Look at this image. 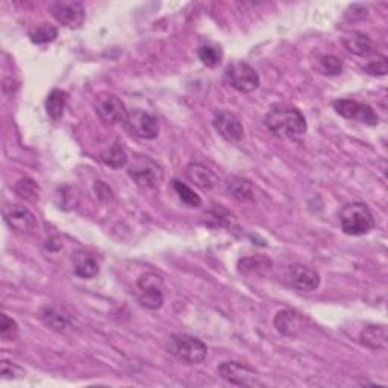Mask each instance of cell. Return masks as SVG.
<instances>
[{"label": "cell", "instance_id": "cell-1", "mask_svg": "<svg viewBox=\"0 0 388 388\" xmlns=\"http://www.w3.org/2000/svg\"><path fill=\"white\" fill-rule=\"evenodd\" d=\"M265 125L270 132L285 140H299L306 134V120L296 108H273L265 115Z\"/></svg>", "mask_w": 388, "mask_h": 388}, {"label": "cell", "instance_id": "cell-2", "mask_svg": "<svg viewBox=\"0 0 388 388\" xmlns=\"http://www.w3.org/2000/svg\"><path fill=\"white\" fill-rule=\"evenodd\" d=\"M340 223L344 234L360 237L375 227V217L364 204H349L340 213Z\"/></svg>", "mask_w": 388, "mask_h": 388}, {"label": "cell", "instance_id": "cell-3", "mask_svg": "<svg viewBox=\"0 0 388 388\" xmlns=\"http://www.w3.org/2000/svg\"><path fill=\"white\" fill-rule=\"evenodd\" d=\"M168 351H170L179 361L190 365H197L206 360L208 347L199 340L197 337L187 334H176L168 342Z\"/></svg>", "mask_w": 388, "mask_h": 388}, {"label": "cell", "instance_id": "cell-4", "mask_svg": "<svg viewBox=\"0 0 388 388\" xmlns=\"http://www.w3.org/2000/svg\"><path fill=\"white\" fill-rule=\"evenodd\" d=\"M223 81L238 93H252L260 87V76L256 70L243 61H235L225 68Z\"/></svg>", "mask_w": 388, "mask_h": 388}, {"label": "cell", "instance_id": "cell-5", "mask_svg": "<svg viewBox=\"0 0 388 388\" xmlns=\"http://www.w3.org/2000/svg\"><path fill=\"white\" fill-rule=\"evenodd\" d=\"M127 175L132 181L143 188H156L163 182L164 173L154 159L149 156H137L127 167Z\"/></svg>", "mask_w": 388, "mask_h": 388}, {"label": "cell", "instance_id": "cell-6", "mask_svg": "<svg viewBox=\"0 0 388 388\" xmlns=\"http://www.w3.org/2000/svg\"><path fill=\"white\" fill-rule=\"evenodd\" d=\"M138 301L147 310H159L164 303V282L156 273H143L137 280Z\"/></svg>", "mask_w": 388, "mask_h": 388}, {"label": "cell", "instance_id": "cell-7", "mask_svg": "<svg viewBox=\"0 0 388 388\" xmlns=\"http://www.w3.org/2000/svg\"><path fill=\"white\" fill-rule=\"evenodd\" d=\"M39 318L47 327L59 334H75L79 331V323L75 315L61 305L51 303L43 306Z\"/></svg>", "mask_w": 388, "mask_h": 388}, {"label": "cell", "instance_id": "cell-8", "mask_svg": "<svg viewBox=\"0 0 388 388\" xmlns=\"http://www.w3.org/2000/svg\"><path fill=\"white\" fill-rule=\"evenodd\" d=\"M217 373L222 377V380H225L226 382H230L232 385H238V387H260V385H263L258 373L243 363H237V361L222 363L220 365H218Z\"/></svg>", "mask_w": 388, "mask_h": 388}, {"label": "cell", "instance_id": "cell-9", "mask_svg": "<svg viewBox=\"0 0 388 388\" xmlns=\"http://www.w3.org/2000/svg\"><path fill=\"white\" fill-rule=\"evenodd\" d=\"M334 109L338 115L347 118V120H355L367 126H376L380 123V117L373 111V108L363 102L342 99V101L334 102Z\"/></svg>", "mask_w": 388, "mask_h": 388}, {"label": "cell", "instance_id": "cell-10", "mask_svg": "<svg viewBox=\"0 0 388 388\" xmlns=\"http://www.w3.org/2000/svg\"><path fill=\"white\" fill-rule=\"evenodd\" d=\"M96 113L101 117V120L108 125H115V123H123L129 115L125 104L122 99H118L114 94L104 93L96 97Z\"/></svg>", "mask_w": 388, "mask_h": 388}, {"label": "cell", "instance_id": "cell-11", "mask_svg": "<svg viewBox=\"0 0 388 388\" xmlns=\"http://www.w3.org/2000/svg\"><path fill=\"white\" fill-rule=\"evenodd\" d=\"M49 9H51V13L56 22L65 27L76 29L81 26L85 20V8L81 2L61 0V2H54Z\"/></svg>", "mask_w": 388, "mask_h": 388}, {"label": "cell", "instance_id": "cell-12", "mask_svg": "<svg viewBox=\"0 0 388 388\" xmlns=\"http://www.w3.org/2000/svg\"><path fill=\"white\" fill-rule=\"evenodd\" d=\"M125 123L132 135L143 138V140H154L159 134L158 118L152 114L142 111V109H135V111L129 113Z\"/></svg>", "mask_w": 388, "mask_h": 388}, {"label": "cell", "instance_id": "cell-13", "mask_svg": "<svg viewBox=\"0 0 388 388\" xmlns=\"http://www.w3.org/2000/svg\"><path fill=\"white\" fill-rule=\"evenodd\" d=\"M214 129L226 142H242L244 138V127L235 114L230 111H218L213 120Z\"/></svg>", "mask_w": 388, "mask_h": 388}, {"label": "cell", "instance_id": "cell-14", "mask_svg": "<svg viewBox=\"0 0 388 388\" xmlns=\"http://www.w3.org/2000/svg\"><path fill=\"white\" fill-rule=\"evenodd\" d=\"M288 281L299 292H315L320 287V275L305 264H293L288 267Z\"/></svg>", "mask_w": 388, "mask_h": 388}, {"label": "cell", "instance_id": "cell-15", "mask_svg": "<svg viewBox=\"0 0 388 388\" xmlns=\"http://www.w3.org/2000/svg\"><path fill=\"white\" fill-rule=\"evenodd\" d=\"M5 222L18 232H34L37 230V217L22 205H8L4 210Z\"/></svg>", "mask_w": 388, "mask_h": 388}, {"label": "cell", "instance_id": "cell-16", "mask_svg": "<svg viewBox=\"0 0 388 388\" xmlns=\"http://www.w3.org/2000/svg\"><path fill=\"white\" fill-rule=\"evenodd\" d=\"M306 318L294 310H282L275 317V327L285 337H297L305 327Z\"/></svg>", "mask_w": 388, "mask_h": 388}, {"label": "cell", "instance_id": "cell-17", "mask_svg": "<svg viewBox=\"0 0 388 388\" xmlns=\"http://www.w3.org/2000/svg\"><path fill=\"white\" fill-rule=\"evenodd\" d=\"M343 44L347 52L352 55L361 56V58H369L376 54V44L373 39L363 32H351L343 37Z\"/></svg>", "mask_w": 388, "mask_h": 388}, {"label": "cell", "instance_id": "cell-18", "mask_svg": "<svg viewBox=\"0 0 388 388\" xmlns=\"http://www.w3.org/2000/svg\"><path fill=\"white\" fill-rule=\"evenodd\" d=\"M73 270L75 275L82 277V280H93V277L99 275L101 267H99L97 258L93 254L77 251L73 255Z\"/></svg>", "mask_w": 388, "mask_h": 388}, {"label": "cell", "instance_id": "cell-19", "mask_svg": "<svg viewBox=\"0 0 388 388\" xmlns=\"http://www.w3.org/2000/svg\"><path fill=\"white\" fill-rule=\"evenodd\" d=\"M360 343L370 351H384L388 344L387 327L384 325H370L360 334Z\"/></svg>", "mask_w": 388, "mask_h": 388}, {"label": "cell", "instance_id": "cell-20", "mask_svg": "<svg viewBox=\"0 0 388 388\" xmlns=\"http://www.w3.org/2000/svg\"><path fill=\"white\" fill-rule=\"evenodd\" d=\"M185 175L194 185L202 188V190H211V188H214L217 184L215 173L210 170L208 167H205L204 164H199V163L188 164L185 168Z\"/></svg>", "mask_w": 388, "mask_h": 388}, {"label": "cell", "instance_id": "cell-21", "mask_svg": "<svg viewBox=\"0 0 388 388\" xmlns=\"http://www.w3.org/2000/svg\"><path fill=\"white\" fill-rule=\"evenodd\" d=\"M226 188L227 192H230V194L237 199L238 202H249L254 199V187L252 184L246 181V179L243 177H231L230 181L226 182Z\"/></svg>", "mask_w": 388, "mask_h": 388}, {"label": "cell", "instance_id": "cell-22", "mask_svg": "<svg viewBox=\"0 0 388 388\" xmlns=\"http://www.w3.org/2000/svg\"><path fill=\"white\" fill-rule=\"evenodd\" d=\"M65 104H67V94L61 92V89H52L51 94H49L46 99L47 115L54 118V120L61 118L64 114Z\"/></svg>", "mask_w": 388, "mask_h": 388}, {"label": "cell", "instance_id": "cell-23", "mask_svg": "<svg viewBox=\"0 0 388 388\" xmlns=\"http://www.w3.org/2000/svg\"><path fill=\"white\" fill-rule=\"evenodd\" d=\"M102 161L113 168L125 167L127 164V154L125 151L123 144L115 143L113 146H109L102 154Z\"/></svg>", "mask_w": 388, "mask_h": 388}, {"label": "cell", "instance_id": "cell-24", "mask_svg": "<svg viewBox=\"0 0 388 388\" xmlns=\"http://www.w3.org/2000/svg\"><path fill=\"white\" fill-rule=\"evenodd\" d=\"M56 37H58V29L47 23L37 25L31 29V31H29V39H31L34 44L52 43Z\"/></svg>", "mask_w": 388, "mask_h": 388}, {"label": "cell", "instance_id": "cell-25", "mask_svg": "<svg viewBox=\"0 0 388 388\" xmlns=\"http://www.w3.org/2000/svg\"><path fill=\"white\" fill-rule=\"evenodd\" d=\"M197 55H199V59H201L202 64L210 67V68H215L220 65L222 59H223V52L222 49L215 46V44H205V46H201L197 51Z\"/></svg>", "mask_w": 388, "mask_h": 388}, {"label": "cell", "instance_id": "cell-26", "mask_svg": "<svg viewBox=\"0 0 388 388\" xmlns=\"http://www.w3.org/2000/svg\"><path fill=\"white\" fill-rule=\"evenodd\" d=\"M270 267H272V261L268 260V258H263V256L243 258V260H240V263H238V270L244 275L265 272Z\"/></svg>", "mask_w": 388, "mask_h": 388}, {"label": "cell", "instance_id": "cell-27", "mask_svg": "<svg viewBox=\"0 0 388 388\" xmlns=\"http://www.w3.org/2000/svg\"><path fill=\"white\" fill-rule=\"evenodd\" d=\"M172 185H173V190L176 192L177 197L181 199V202L185 204L187 206L197 208V206L202 205V199L199 197V194H196L194 190H192V188L188 185L182 184L181 181H177V179H175Z\"/></svg>", "mask_w": 388, "mask_h": 388}, {"label": "cell", "instance_id": "cell-28", "mask_svg": "<svg viewBox=\"0 0 388 388\" xmlns=\"http://www.w3.org/2000/svg\"><path fill=\"white\" fill-rule=\"evenodd\" d=\"M320 70L330 76L340 75L343 72V61L335 55H325L320 58Z\"/></svg>", "mask_w": 388, "mask_h": 388}, {"label": "cell", "instance_id": "cell-29", "mask_svg": "<svg viewBox=\"0 0 388 388\" xmlns=\"http://www.w3.org/2000/svg\"><path fill=\"white\" fill-rule=\"evenodd\" d=\"M17 335H18L17 322L8 314H2V317H0V337H2L4 340L9 342V340H14Z\"/></svg>", "mask_w": 388, "mask_h": 388}, {"label": "cell", "instance_id": "cell-30", "mask_svg": "<svg viewBox=\"0 0 388 388\" xmlns=\"http://www.w3.org/2000/svg\"><path fill=\"white\" fill-rule=\"evenodd\" d=\"M56 204L63 210H73L77 205V196L75 194V190L70 187H63L56 194Z\"/></svg>", "mask_w": 388, "mask_h": 388}, {"label": "cell", "instance_id": "cell-31", "mask_svg": "<svg viewBox=\"0 0 388 388\" xmlns=\"http://www.w3.org/2000/svg\"><path fill=\"white\" fill-rule=\"evenodd\" d=\"M15 192L20 197L29 199V201H35L38 199V185L32 181V179H20L15 185Z\"/></svg>", "mask_w": 388, "mask_h": 388}, {"label": "cell", "instance_id": "cell-32", "mask_svg": "<svg viewBox=\"0 0 388 388\" xmlns=\"http://www.w3.org/2000/svg\"><path fill=\"white\" fill-rule=\"evenodd\" d=\"M364 72L369 73L370 76H385L388 72V64L385 56H376V59H372L364 67Z\"/></svg>", "mask_w": 388, "mask_h": 388}, {"label": "cell", "instance_id": "cell-33", "mask_svg": "<svg viewBox=\"0 0 388 388\" xmlns=\"http://www.w3.org/2000/svg\"><path fill=\"white\" fill-rule=\"evenodd\" d=\"M0 373H2L5 380H17V377L25 376V370L22 367H18L17 364L6 360L2 361V370H0Z\"/></svg>", "mask_w": 388, "mask_h": 388}, {"label": "cell", "instance_id": "cell-34", "mask_svg": "<svg viewBox=\"0 0 388 388\" xmlns=\"http://www.w3.org/2000/svg\"><path fill=\"white\" fill-rule=\"evenodd\" d=\"M367 17V8L363 5H353L346 13V18L349 22H356V20H364Z\"/></svg>", "mask_w": 388, "mask_h": 388}, {"label": "cell", "instance_id": "cell-35", "mask_svg": "<svg viewBox=\"0 0 388 388\" xmlns=\"http://www.w3.org/2000/svg\"><path fill=\"white\" fill-rule=\"evenodd\" d=\"M94 190L99 194V197L104 199V201H109V199H113V192L111 188L108 185H105L102 181H97L94 185Z\"/></svg>", "mask_w": 388, "mask_h": 388}]
</instances>
